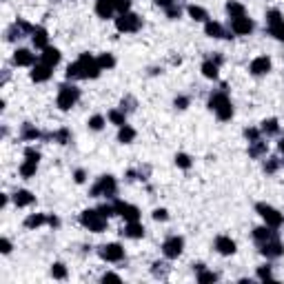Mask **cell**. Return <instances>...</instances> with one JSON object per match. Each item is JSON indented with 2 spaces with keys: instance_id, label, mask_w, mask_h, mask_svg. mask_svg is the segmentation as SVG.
<instances>
[{
  "instance_id": "6da1fadb",
  "label": "cell",
  "mask_w": 284,
  "mask_h": 284,
  "mask_svg": "<svg viewBox=\"0 0 284 284\" xmlns=\"http://www.w3.org/2000/svg\"><path fill=\"white\" fill-rule=\"evenodd\" d=\"M100 64L91 53H80V58L67 67V78L69 80H94L100 76Z\"/></svg>"
},
{
  "instance_id": "7a4b0ae2",
  "label": "cell",
  "mask_w": 284,
  "mask_h": 284,
  "mask_svg": "<svg viewBox=\"0 0 284 284\" xmlns=\"http://www.w3.org/2000/svg\"><path fill=\"white\" fill-rule=\"evenodd\" d=\"M209 109L213 111V113L218 116V120H222V122L233 118V105H231V100H229L226 91H216V94H211Z\"/></svg>"
},
{
  "instance_id": "3957f363",
  "label": "cell",
  "mask_w": 284,
  "mask_h": 284,
  "mask_svg": "<svg viewBox=\"0 0 284 284\" xmlns=\"http://www.w3.org/2000/svg\"><path fill=\"white\" fill-rule=\"evenodd\" d=\"M107 220L109 218H105L98 209H84L82 213H80V224L84 226V229H89V231L94 233H102L107 229Z\"/></svg>"
},
{
  "instance_id": "277c9868",
  "label": "cell",
  "mask_w": 284,
  "mask_h": 284,
  "mask_svg": "<svg viewBox=\"0 0 284 284\" xmlns=\"http://www.w3.org/2000/svg\"><path fill=\"white\" fill-rule=\"evenodd\" d=\"M80 100V89L74 84H63L58 89V98H56V105L60 111H69L71 107H76V102Z\"/></svg>"
},
{
  "instance_id": "5b68a950",
  "label": "cell",
  "mask_w": 284,
  "mask_h": 284,
  "mask_svg": "<svg viewBox=\"0 0 284 284\" xmlns=\"http://www.w3.org/2000/svg\"><path fill=\"white\" fill-rule=\"evenodd\" d=\"M118 191V182L113 175H100L98 182L91 187V198H100V195H107V198H113Z\"/></svg>"
},
{
  "instance_id": "8992f818",
  "label": "cell",
  "mask_w": 284,
  "mask_h": 284,
  "mask_svg": "<svg viewBox=\"0 0 284 284\" xmlns=\"http://www.w3.org/2000/svg\"><path fill=\"white\" fill-rule=\"evenodd\" d=\"M255 211L260 213V218L264 220V224L273 226V229H280V226H282L284 216L280 213L278 209H275V206L267 205V202H258V205H255Z\"/></svg>"
},
{
  "instance_id": "52a82bcc",
  "label": "cell",
  "mask_w": 284,
  "mask_h": 284,
  "mask_svg": "<svg viewBox=\"0 0 284 284\" xmlns=\"http://www.w3.org/2000/svg\"><path fill=\"white\" fill-rule=\"evenodd\" d=\"M140 27H142V18L138 14H133V11H125V14H120L116 18V29L120 33H133Z\"/></svg>"
},
{
  "instance_id": "ba28073f",
  "label": "cell",
  "mask_w": 284,
  "mask_h": 284,
  "mask_svg": "<svg viewBox=\"0 0 284 284\" xmlns=\"http://www.w3.org/2000/svg\"><path fill=\"white\" fill-rule=\"evenodd\" d=\"M182 251H184V240L180 236H171V237H167V240L162 242V253H164V258L167 260L180 258Z\"/></svg>"
},
{
  "instance_id": "9c48e42d",
  "label": "cell",
  "mask_w": 284,
  "mask_h": 284,
  "mask_svg": "<svg viewBox=\"0 0 284 284\" xmlns=\"http://www.w3.org/2000/svg\"><path fill=\"white\" fill-rule=\"evenodd\" d=\"M98 255H100L105 262H120V260H125V249L118 242H109V244H102V247L98 249Z\"/></svg>"
},
{
  "instance_id": "30bf717a",
  "label": "cell",
  "mask_w": 284,
  "mask_h": 284,
  "mask_svg": "<svg viewBox=\"0 0 284 284\" xmlns=\"http://www.w3.org/2000/svg\"><path fill=\"white\" fill-rule=\"evenodd\" d=\"M260 253L268 260H275V258H280V255H284V247L278 237H273V240H267V242L260 244Z\"/></svg>"
},
{
  "instance_id": "8fae6325",
  "label": "cell",
  "mask_w": 284,
  "mask_h": 284,
  "mask_svg": "<svg viewBox=\"0 0 284 284\" xmlns=\"http://www.w3.org/2000/svg\"><path fill=\"white\" fill-rule=\"evenodd\" d=\"M113 205H116V213L125 218L126 222H138L140 220V209H138V206L129 205V202H122V200H116Z\"/></svg>"
},
{
  "instance_id": "7c38bea8",
  "label": "cell",
  "mask_w": 284,
  "mask_h": 284,
  "mask_svg": "<svg viewBox=\"0 0 284 284\" xmlns=\"http://www.w3.org/2000/svg\"><path fill=\"white\" fill-rule=\"evenodd\" d=\"M253 20L247 16H240V18H231V32L236 36H249L253 32Z\"/></svg>"
},
{
  "instance_id": "4fadbf2b",
  "label": "cell",
  "mask_w": 284,
  "mask_h": 284,
  "mask_svg": "<svg viewBox=\"0 0 284 284\" xmlns=\"http://www.w3.org/2000/svg\"><path fill=\"white\" fill-rule=\"evenodd\" d=\"M249 71L253 76H264L271 71V58L268 56H258V58H253L251 64H249Z\"/></svg>"
},
{
  "instance_id": "5bb4252c",
  "label": "cell",
  "mask_w": 284,
  "mask_h": 284,
  "mask_svg": "<svg viewBox=\"0 0 284 284\" xmlns=\"http://www.w3.org/2000/svg\"><path fill=\"white\" fill-rule=\"evenodd\" d=\"M14 63L18 67H33L36 64V53H32L29 49H16L14 51Z\"/></svg>"
},
{
  "instance_id": "9a60e30c",
  "label": "cell",
  "mask_w": 284,
  "mask_h": 284,
  "mask_svg": "<svg viewBox=\"0 0 284 284\" xmlns=\"http://www.w3.org/2000/svg\"><path fill=\"white\" fill-rule=\"evenodd\" d=\"M51 71H53V67H49V64H45V63L33 64L32 67V80L33 82H47V80L51 78Z\"/></svg>"
},
{
  "instance_id": "2e32d148",
  "label": "cell",
  "mask_w": 284,
  "mask_h": 284,
  "mask_svg": "<svg viewBox=\"0 0 284 284\" xmlns=\"http://www.w3.org/2000/svg\"><path fill=\"white\" fill-rule=\"evenodd\" d=\"M273 237H278V233H275L273 226L264 224V226H255V229H253V240H255L258 244L267 242V240H273Z\"/></svg>"
},
{
  "instance_id": "e0dca14e",
  "label": "cell",
  "mask_w": 284,
  "mask_h": 284,
  "mask_svg": "<svg viewBox=\"0 0 284 284\" xmlns=\"http://www.w3.org/2000/svg\"><path fill=\"white\" fill-rule=\"evenodd\" d=\"M216 251L220 255H233L236 253V242L229 236H218L216 237Z\"/></svg>"
},
{
  "instance_id": "ac0fdd59",
  "label": "cell",
  "mask_w": 284,
  "mask_h": 284,
  "mask_svg": "<svg viewBox=\"0 0 284 284\" xmlns=\"http://www.w3.org/2000/svg\"><path fill=\"white\" fill-rule=\"evenodd\" d=\"M32 42H33V47L36 49H47L49 47V33H47V29L45 27H36L33 29V33H32Z\"/></svg>"
},
{
  "instance_id": "d6986e66",
  "label": "cell",
  "mask_w": 284,
  "mask_h": 284,
  "mask_svg": "<svg viewBox=\"0 0 284 284\" xmlns=\"http://www.w3.org/2000/svg\"><path fill=\"white\" fill-rule=\"evenodd\" d=\"M122 236L131 237V240H140V237H144V226L140 224V220L138 222H126V226L122 229Z\"/></svg>"
},
{
  "instance_id": "ffe728a7",
  "label": "cell",
  "mask_w": 284,
  "mask_h": 284,
  "mask_svg": "<svg viewBox=\"0 0 284 284\" xmlns=\"http://www.w3.org/2000/svg\"><path fill=\"white\" fill-rule=\"evenodd\" d=\"M205 33L209 38H231L229 33L224 32V27H222L220 22H216V20H206L205 22Z\"/></svg>"
},
{
  "instance_id": "44dd1931",
  "label": "cell",
  "mask_w": 284,
  "mask_h": 284,
  "mask_svg": "<svg viewBox=\"0 0 284 284\" xmlns=\"http://www.w3.org/2000/svg\"><path fill=\"white\" fill-rule=\"evenodd\" d=\"M36 202V195L32 193V191H27V189H18L16 193H14V205L16 206H29V205H33Z\"/></svg>"
},
{
  "instance_id": "7402d4cb",
  "label": "cell",
  "mask_w": 284,
  "mask_h": 284,
  "mask_svg": "<svg viewBox=\"0 0 284 284\" xmlns=\"http://www.w3.org/2000/svg\"><path fill=\"white\" fill-rule=\"evenodd\" d=\"M40 63L49 64V67H56V64L60 63V51H58L56 47L42 49V53H40Z\"/></svg>"
},
{
  "instance_id": "603a6c76",
  "label": "cell",
  "mask_w": 284,
  "mask_h": 284,
  "mask_svg": "<svg viewBox=\"0 0 284 284\" xmlns=\"http://www.w3.org/2000/svg\"><path fill=\"white\" fill-rule=\"evenodd\" d=\"M95 14H98V18H113V14H116V9H113V5H111L109 0H95Z\"/></svg>"
},
{
  "instance_id": "cb8c5ba5",
  "label": "cell",
  "mask_w": 284,
  "mask_h": 284,
  "mask_svg": "<svg viewBox=\"0 0 284 284\" xmlns=\"http://www.w3.org/2000/svg\"><path fill=\"white\" fill-rule=\"evenodd\" d=\"M42 224H49V216H45V213H32L29 218H25L27 229H40Z\"/></svg>"
},
{
  "instance_id": "d4e9b609",
  "label": "cell",
  "mask_w": 284,
  "mask_h": 284,
  "mask_svg": "<svg viewBox=\"0 0 284 284\" xmlns=\"http://www.w3.org/2000/svg\"><path fill=\"white\" fill-rule=\"evenodd\" d=\"M267 151H268V144L262 140V138H260V140H255V142H249V156H251V158L267 156Z\"/></svg>"
},
{
  "instance_id": "484cf974",
  "label": "cell",
  "mask_w": 284,
  "mask_h": 284,
  "mask_svg": "<svg viewBox=\"0 0 284 284\" xmlns=\"http://www.w3.org/2000/svg\"><path fill=\"white\" fill-rule=\"evenodd\" d=\"M136 129L133 126H129V125H125V126H120L118 129V142H122V144H131L133 140H136Z\"/></svg>"
},
{
  "instance_id": "4316f807",
  "label": "cell",
  "mask_w": 284,
  "mask_h": 284,
  "mask_svg": "<svg viewBox=\"0 0 284 284\" xmlns=\"http://www.w3.org/2000/svg\"><path fill=\"white\" fill-rule=\"evenodd\" d=\"M226 14L231 18H240V16H247V9H244L242 2H237V0H229L226 2Z\"/></svg>"
},
{
  "instance_id": "83f0119b",
  "label": "cell",
  "mask_w": 284,
  "mask_h": 284,
  "mask_svg": "<svg viewBox=\"0 0 284 284\" xmlns=\"http://www.w3.org/2000/svg\"><path fill=\"white\" fill-rule=\"evenodd\" d=\"M107 118H109V122H111V125H116L118 129L126 125V113L122 109H111L109 113H107Z\"/></svg>"
},
{
  "instance_id": "f1b7e54d",
  "label": "cell",
  "mask_w": 284,
  "mask_h": 284,
  "mask_svg": "<svg viewBox=\"0 0 284 284\" xmlns=\"http://www.w3.org/2000/svg\"><path fill=\"white\" fill-rule=\"evenodd\" d=\"M187 11H189V16L193 18L195 22H206V20H209L206 9H202V7H198V5H189V7H187Z\"/></svg>"
},
{
  "instance_id": "f546056e",
  "label": "cell",
  "mask_w": 284,
  "mask_h": 284,
  "mask_svg": "<svg viewBox=\"0 0 284 284\" xmlns=\"http://www.w3.org/2000/svg\"><path fill=\"white\" fill-rule=\"evenodd\" d=\"M218 67H220V64H216L213 60H205V63H202V76L209 80H218Z\"/></svg>"
},
{
  "instance_id": "4dcf8cb0",
  "label": "cell",
  "mask_w": 284,
  "mask_h": 284,
  "mask_svg": "<svg viewBox=\"0 0 284 284\" xmlns=\"http://www.w3.org/2000/svg\"><path fill=\"white\" fill-rule=\"evenodd\" d=\"M36 171H38V162L25 158V162L20 164V175H22V178H33V175H36Z\"/></svg>"
},
{
  "instance_id": "1f68e13d",
  "label": "cell",
  "mask_w": 284,
  "mask_h": 284,
  "mask_svg": "<svg viewBox=\"0 0 284 284\" xmlns=\"http://www.w3.org/2000/svg\"><path fill=\"white\" fill-rule=\"evenodd\" d=\"M260 129H262L264 136H275V133L280 131V125H278V120H275V118H268V120L262 122V126H260Z\"/></svg>"
},
{
  "instance_id": "d6a6232c",
  "label": "cell",
  "mask_w": 284,
  "mask_h": 284,
  "mask_svg": "<svg viewBox=\"0 0 284 284\" xmlns=\"http://www.w3.org/2000/svg\"><path fill=\"white\" fill-rule=\"evenodd\" d=\"M195 280H198L200 284H209V282H216L218 275L213 273V271H206V268L202 267V268H198V275H195Z\"/></svg>"
},
{
  "instance_id": "836d02e7",
  "label": "cell",
  "mask_w": 284,
  "mask_h": 284,
  "mask_svg": "<svg viewBox=\"0 0 284 284\" xmlns=\"http://www.w3.org/2000/svg\"><path fill=\"white\" fill-rule=\"evenodd\" d=\"M95 60H98V64H100L102 71H105V69H113V67H116V58H113L111 53H100Z\"/></svg>"
},
{
  "instance_id": "e575fe53",
  "label": "cell",
  "mask_w": 284,
  "mask_h": 284,
  "mask_svg": "<svg viewBox=\"0 0 284 284\" xmlns=\"http://www.w3.org/2000/svg\"><path fill=\"white\" fill-rule=\"evenodd\" d=\"M38 138H40V131H38L36 126H32V125L22 126V140H38Z\"/></svg>"
},
{
  "instance_id": "d590c367",
  "label": "cell",
  "mask_w": 284,
  "mask_h": 284,
  "mask_svg": "<svg viewBox=\"0 0 284 284\" xmlns=\"http://www.w3.org/2000/svg\"><path fill=\"white\" fill-rule=\"evenodd\" d=\"M51 275H53V278H56V280H67V267H64V264L63 262H56V264H53V267H51Z\"/></svg>"
},
{
  "instance_id": "8d00e7d4",
  "label": "cell",
  "mask_w": 284,
  "mask_h": 284,
  "mask_svg": "<svg viewBox=\"0 0 284 284\" xmlns=\"http://www.w3.org/2000/svg\"><path fill=\"white\" fill-rule=\"evenodd\" d=\"M151 273L156 275V278H167V273H169V264H167V262H153Z\"/></svg>"
},
{
  "instance_id": "74e56055",
  "label": "cell",
  "mask_w": 284,
  "mask_h": 284,
  "mask_svg": "<svg viewBox=\"0 0 284 284\" xmlns=\"http://www.w3.org/2000/svg\"><path fill=\"white\" fill-rule=\"evenodd\" d=\"M268 33H271L275 40L284 42V20L278 22V25H271V27H268Z\"/></svg>"
},
{
  "instance_id": "f35d334b",
  "label": "cell",
  "mask_w": 284,
  "mask_h": 284,
  "mask_svg": "<svg viewBox=\"0 0 284 284\" xmlns=\"http://www.w3.org/2000/svg\"><path fill=\"white\" fill-rule=\"evenodd\" d=\"M111 5H113V9L118 11V14H125V11H131V0H109Z\"/></svg>"
},
{
  "instance_id": "ab89813d",
  "label": "cell",
  "mask_w": 284,
  "mask_h": 284,
  "mask_svg": "<svg viewBox=\"0 0 284 284\" xmlns=\"http://www.w3.org/2000/svg\"><path fill=\"white\" fill-rule=\"evenodd\" d=\"M284 18H282V14H280L278 9H268L267 11V25L271 27V25H278V22H282Z\"/></svg>"
},
{
  "instance_id": "60d3db41",
  "label": "cell",
  "mask_w": 284,
  "mask_h": 284,
  "mask_svg": "<svg viewBox=\"0 0 284 284\" xmlns=\"http://www.w3.org/2000/svg\"><path fill=\"white\" fill-rule=\"evenodd\" d=\"M51 138L58 142V144H67V142L71 140V133H69V129H60V131H56Z\"/></svg>"
},
{
  "instance_id": "b9f144b4",
  "label": "cell",
  "mask_w": 284,
  "mask_h": 284,
  "mask_svg": "<svg viewBox=\"0 0 284 284\" xmlns=\"http://www.w3.org/2000/svg\"><path fill=\"white\" fill-rule=\"evenodd\" d=\"M87 125H89L91 131H100L102 126H105V118H102V116H91Z\"/></svg>"
},
{
  "instance_id": "7bdbcfd3",
  "label": "cell",
  "mask_w": 284,
  "mask_h": 284,
  "mask_svg": "<svg viewBox=\"0 0 284 284\" xmlns=\"http://www.w3.org/2000/svg\"><path fill=\"white\" fill-rule=\"evenodd\" d=\"M258 280H262V282H267V280H273V271H271V267H268V264H264V267H258Z\"/></svg>"
},
{
  "instance_id": "ee69618b",
  "label": "cell",
  "mask_w": 284,
  "mask_h": 284,
  "mask_svg": "<svg viewBox=\"0 0 284 284\" xmlns=\"http://www.w3.org/2000/svg\"><path fill=\"white\" fill-rule=\"evenodd\" d=\"M175 164H178L180 169H189L191 167V158L187 156V153H178V156H175Z\"/></svg>"
},
{
  "instance_id": "f6af8a7d",
  "label": "cell",
  "mask_w": 284,
  "mask_h": 284,
  "mask_svg": "<svg viewBox=\"0 0 284 284\" xmlns=\"http://www.w3.org/2000/svg\"><path fill=\"white\" fill-rule=\"evenodd\" d=\"M278 167H280V160L278 158H268L267 162H264V171H267V174H275V171H278Z\"/></svg>"
},
{
  "instance_id": "bcb514c9",
  "label": "cell",
  "mask_w": 284,
  "mask_h": 284,
  "mask_svg": "<svg viewBox=\"0 0 284 284\" xmlns=\"http://www.w3.org/2000/svg\"><path fill=\"white\" fill-rule=\"evenodd\" d=\"M98 211H100L105 218H111V216H116V205H100Z\"/></svg>"
},
{
  "instance_id": "7dc6e473",
  "label": "cell",
  "mask_w": 284,
  "mask_h": 284,
  "mask_svg": "<svg viewBox=\"0 0 284 284\" xmlns=\"http://www.w3.org/2000/svg\"><path fill=\"white\" fill-rule=\"evenodd\" d=\"M260 133H262V129H244V136H247V140L249 142H255V140H260Z\"/></svg>"
},
{
  "instance_id": "c3c4849f",
  "label": "cell",
  "mask_w": 284,
  "mask_h": 284,
  "mask_svg": "<svg viewBox=\"0 0 284 284\" xmlns=\"http://www.w3.org/2000/svg\"><path fill=\"white\" fill-rule=\"evenodd\" d=\"M25 158L27 160H33V162H40V153H38L33 147H27L25 149Z\"/></svg>"
},
{
  "instance_id": "681fc988",
  "label": "cell",
  "mask_w": 284,
  "mask_h": 284,
  "mask_svg": "<svg viewBox=\"0 0 284 284\" xmlns=\"http://www.w3.org/2000/svg\"><path fill=\"white\" fill-rule=\"evenodd\" d=\"M153 220H156V222H164V220H169L167 209H156V211H153Z\"/></svg>"
},
{
  "instance_id": "f907efd6",
  "label": "cell",
  "mask_w": 284,
  "mask_h": 284,
  "mask_svg": "<svg viewBox=\"0 0 284 284\" xmlns=\"http://www.w3.org/2000/svg\"><path fill=\"white\" fill-rule=\"evenodd\" d=\"M180 14H182V9H180L175 2H174L171 7H167V16H169V18H180Z\"/></svg>"
},
{
  "instance_id": "816d5d0a",
  "label": "cell",
  "mask_w": 284,
  "mask_h": 284,
  "mask_svg": "<svg viewBox=\"0 0 284 284\" xmlns=\"http://www.w3.org/2000/svg\"><path fill=\"white\" fill-rule=\"evenodd\" d=\"M102 282H122V278L118 273H111V271H107V273L102 275Z\"/></svg>"
},
{
  "instance_id": "f5cc1de1",
  "label": "cell",
  "mask_w": 284,
  "mask_h": 284,
  "mask_svg": "<svg viewBox=\"0 0 284 284\" xmlns=\"http://www.w3.org/2000/svg\"><path fill=\"white\" fill-rule=\"evenodd\" d=\"M174 105L178 107V109H187V107H189V98H187V95H178Z\"/></svg>"
},
{
  "instance_id": "db71d44e",
  "label": "cell",
  "mask_w": 284,
  "mask_h": 284,
  "mask_svg": "<svg viewBox=\"0 0 284 284\" xmlns=\"http://www.w3.org/2000/svg\"><path fill=\"white\" fill-rule=\"evenodd\" d=\"M11 249H14V247H11V242L7 240V237H2V240H0V251L5 253V255H9Z\"/></svg>"
},
{
  "instance_id": "11a10c76",
  "label": "cell",
  "mask_w": 284,
  "mask_h": 284,
  "mask_svg": "<svg viewBox=\"0 0 284 284\" xmlns=\"http://www.w3.org/2000/svg\"><path fill=\"white\" fill-rule=\"evenodd\" d=\"M74 180H76V182H78V184H82L84 180H87V174H84L82 169H78V171H76V174H74Z\"/></svg>"
},
{
  "instance_id": "9f6ffc18",
  "label": "cell",
  "mask_w": 284,
  "mask_h": 284,
  "mask_svg": "<svg viewBox=\"0 0 284 284\" xmlns=\"http://www.w3.org/2000/svg\"><path fill=\"white\" fill-rule=\"evenodd\" d=\"M174 2H175V0H156V5H158V7H164V9H167V7H171Z\"/></svg>"
},
{
  "instance_id": "6f0895ef",
  "label": "cell",
  "mask_w": 284,
  "mask_h": 284,
  "mask_svg": "<svg viewBox=\"0 0 284 284\" xmlns=\"http://www.w3.org/2000/svg\"><path fill=\"white\" fill-rule=\"evenodd\" d=\"M49 224H51V226H58V224H60V220H58L56 216H49Z\"/></svg>"
},
{
  "instance_id": "680465c9",
  "label": "cell",
  "mask_w": 284,
  "mask_h": 284,
  "mask_svg": "<svg viewBox=\"0 0 284 284\" xmlns=\"http://www.w3.org/2000/svg\"><path fill=\"white\" fill-rule=\"evenodd\" d=\"M7 200H9V195H5V193H2V198H0V206H2V209L7 206Z\"/></svg>"
},
{
  "instance_id": "91938a15",
  "label": "cell",
  "mask_w": 284,
  "mask_h": 284,
  "mask_svg": "<svg viewBox=\"0 0 284 284\" xmlns=\"http://www.w3.org/2000/svg\"><path fill=\"white\" fill-rule=\"evenodd\" d=\"M280 151L284 153V138H282V140H280Z\"/></svg>"
}]
</instances>
